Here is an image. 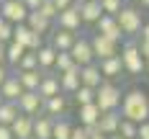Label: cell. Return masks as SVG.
Here are the masks:
<instances>
[{
    "mask_svg": "<svg viewBox=\"0 0 149 139\" xmlns=\"http://www.w3.org/2000/svg\"><path fill=\"white\" fill-rule=\"evenodd\" d=\"M36 59H39V70L41 72H49V70H54V62H57V52L52 49L49 44H44L39 52H36Z\"/></svg>",
    "mask_w": 149,
    "mask_h": 139,
    "instance_id": "cb8c5ba5",
    "label": "cell"
},
{
    "mask_svg": "<svg viewBox=\"0 0 149 139\" xmlns=\"http://www.w3.org/2000/svg\"><path fill=\"white\" fill-rule=\"evenodd\" d=\"M8 75H10V70H8V64H0V85L8 80Z\"/></svg>",
    "mask_w": 149,
    "mask_h": 139,
    "instance_id": "60d3db41",
    "label": "cell"
},
{
    "mask_svg": "<svg viewBox=\"0 0 149 139\" xmlns=\"http://www.w3.org/2000/svg\"><path fill=\"white\" fill-rule=\"evenodd\" d=\"M95 34H100L105 39L116 41V44H121V39H123V34H121V29H118V23H116L113 15H103V18L95 23Z\"/></svg>",
    "mask_w": 149,
    "mask_h": 139,
    "instance_id": "30bf717a",
    "label": "cell"
},
{
    "mask_svg": "<svg viewBox=\"0 0 149 139\" xmlns=\"http://www.w3.org/2000/svg\"><path fill=\"white\" fill-rule=\"evenodd\" d=\"M70 139H90V137L85 134V129H82V126H74V129H72V137H70Z\"/></svg>",
    "mask_w": 149,
    "mask_h": 139,
    "instance_id": "ab89813d",
    "label": "cell"
},
{
    "mask_svg": "<svg viewBox=\"0 0 149 139\" xmlns=\"http://www.w3.org/2000/svg\"><path fill=\"white\" fill-rule=\"evenodd\" d=\"M39 98L41 101H49V98H54V95H59V75H52V72H46L41 77V82H39Z\"/></svg>",
    "mask_w": 149,
    "mask_h": 139,
    "instance_id": "2e32d148",
    "label": "cell"
},
{
    "mask_svg": "<svg viewBox=\"0 0 149 139\" xmlns=\"http://www.w3.org/2000/svg\"><path fill=\"white\" fill-rule=\"evenodd\" d=\"M13 41L21 44L26 52H39V49L44 46V36L33 34L26 23H21V26H13Z\"/></svg>",
    "mask_w": 149,
    "mask_h": 139,
    "instance_id": "5b68a950",
    "label": "cell"
},
{
    "mask_svg": "<svg viewBox=\"0 0 149 139\" xmlns=\"http://www.w3.org/2000/svg\"><path fill=\"white\" fill-rule=\"evenodd\" d=\"M85 3H88V0H74V5H85Z\"/></svg>",
    "mask_w": 149,
    "mask_h": 139,
    "instance_id": "f6af8a7d",
    "label": "cell"
},
{
    "mask_svg": "<svg viewBox=\"0 0 149 139\" xmlns=\"http://www.w3.org/2000/svg\"><path fill=\"white\" fill-rule=\"evenodd\" d=\"M139 54L144 57V62H149V41H141L139 39Z\"/></svg>",
    "mask_w": 149,
    "mask_h": 139,
    "instance_id": "f35d334b",
    "label": "cell"
},
{
    "mask_svg": "<svg viewBox=\"0 0 149 139\" xmlns=\"http://www.w3.org/2000/svg\"><path fill=\"white\" fill-rule=\"evenodd\" d=\"M18 116L21 113H18V106L15 103H3L0 106V126H10Z\"/></svg>",
    "mask_w": 149,
    "mask_h": 139,
    "instance_id": "f1b7e54d",
    "label": "cell"
},
{
    "mask_svg": "<svg viewBox=\"0 0 149 139\" xmlns=\"http://www.w3.org/2000/svg\"><path fill=\"white\" fill-rule=\"evenodd\" d=\"M10 131H13V139H31L33 137V119L21 113V116L10 124Z\"/></svg>",
    "mask_w": 149,
    "mask_h": 139,
    "instance_id": "d6986e66",
    "label": "cell"
},
{
    "mask_svg": "<svg viewBox=\"0 0 149 139\" xmlns=\"http://www.w3.org/2000/svg\"><path fill=\"white\" fill-rule=\"evenodd\" d=\"M93 139H108V137H105V134H98V137H93Z\"/></svg>",
    "mask_w": 149,
    "mask_h": 139,
    "instance_id": "7dc6e473",
    "label": "cell"
},
{
    "mask_svg": "<svg viewBox=\"0 0 149 139\" xmlns=\"http://www.w3.org/2000/svg\"><path fill=\"white\" fill-rule=\"evenodd\" d=\"M74 101H77V108H80V106H90V103H95V90L80 85L77 93H74Z\"/></svg>",
    "mask_w": 149,
    "mask_h": 139,
    "instance_id": "4dcf8cb0",
    "label": "cell"
},
{
    "mask_svg": "<svg viewBox=\"0 0 149 139\" xmlns=\"http://www.w3.org/2000/svg\"><path fill=\"white\" fill-rule=\"evenodd\" d=\"M15 75H18V82H21V88L26 93H36L44 72H41V70H31V72H15Z\"/></svg>",
    "mask_w": 149,
    "mask_h": 139,
    "instance_id": "7402d4cb",
    "label": "cell"
},
{
    "mask_svg": "<svg viewBox=\"0 0 149 139\" xmlns=\"http://www.w3.org/2000/svg\"><path fill=\"white\" fill-rule=\"evenodd\" d=\"M52 129H54V119L44 113L33 119V139H52Z\"/></svg>",
    "mask_w": 149,
    "mask_h": 139,
    "instance_id": "603a6c76",
    "label": "cell"
},
{
    "mask_svg": "<svg viewBox=\"0 0 149 139\" xmlns=\"http://www.w3.org/2000/svg\"><path fill=\"white\" fill-rule=\"evenodd\" d=\"M74 41H77V34H72V31H64V29H57L54 34H52V41H49V46H52L54 52H70Z\"/></svg>",
    "mask_w": 149,
    "mask_h": 139,
    "instance_id": "9a60e30c",
    "label": "cell"
},
{
    "mask_svg": "<svg viewBox=\"0 0 149 139\" xmlns=\"http://www.w3.org/2000/svg\"><path fill=\"white\" fill-rule=\"evenodd\" d=\"M52 3H54V8H57V10H67V8H72L74 5V0H52Z\"/></svg>",
    "mask_w": 149,
    "mask_h": 139,
    "instance_id": "8d00e7d4",
    "label": "cell"
},
{
    "mask_svg": "<svg viewBox=\"0 0 149 139\" xmlns=\"http://www.w3.org/2000/svg\"><path fill=\"white\" fill-rule=\"evenodd\" d=\"M100 5H103V15H116L126 8V0H100Z\"/></svg>",
    "mask_w": 149,
    "mask_h": 139,
    "instance_id": "d6a6232c",
    "label": "cell"
},
{
    "mask_svg": "<svg viewBox=\"0 0 149 139\" xmlns=\"http://www.w3.org/2000/svg\"><path fill=\"white\" fill-rule=\"evenodd\" d=\"M0 139H13V131H10V126H0Z\"/></svg>",
    "mask_w": 149,
    "mask_h": 139,
    "instance_id": "b9f144b4",
    "label": "cell"
},
{
    "mask_svg": "<svg viewBox=\"0 0 149 139\" xmlns=\"http://www.w3.org/2000/svg\"><path fill=\"white\" fill-rule=\"evenodd\" d=\"M3 103H5V101H3V95H0V106H3Z\"/></svg>",
    "mask_w": 149,
    "mask_h": 139,
    "instance_id": "f907efd6",
    "label": "cell"
},
{
    "mask_svg": "<svg viewBox=\"0 0 149 139\" xmlns=\"http://www.w3.org/2000/svg\"><path fill=\"white\" fill-rule=\"evenodd\" d=\"M57 26H59V29H64V31H72V34H77V31H80L82 18H80L77 5H72V8H67V10H62V13L57 15Z\"/></svg>",
    "mask_w": 149,
    "mask_h": 139,
    "instance_id": "7c38bea8",
    "label": "cell"
},
{
    "mask_svg": "<svg viewBox=\"0 0 149 139\" xmlns=\"http://www.w3.org/2000/svg\"><path fill=\"white\" fill-rule=\"evenodd\" d=\"M77 116H80V126H93V124H98V119H100V108L95 106V103L80 106L77 108Z\"/></svg>",
    "mask_w": 149,
    "mask_h": 139,
    "instance_id": "484cf974",
    "label": "cell"
},
{
    "mask_svg": "<svg viewBox=\"0 0 149 139\" xmlns=\"http://www.w3.org/2000/svg\"><path fill=\"white\" fill-rule=\"evenodd\" d=\"M72 67H74V62H72V57H70V52H57V62H54L57 75L67 72V70H72Z\"/></svg>",
    "mask_w": 149,
    "mask_h": 139,
    "instance_id": "1f68e13d",
    "label": "cell"
},
{
    "mask_svg": "<svg viewBox=\"0 0 149 139\" xmlns=\"http://www.w3.org/2000/svg\"><path fill=\"white\" fill-rule=\"evenodd\" d=\"M116 23H118V29H121L123 36H136V34L141 31V26H144L141 13H139L136 8H131V5H126V8L116 15Z\"/></svg>",
    "mask_w": 149,
    "mask_h": 139,
    "instance_id": "277c9868",
    "label": "cell"
},
{
    "mask_svg": "<svg viewBox=\"0 0 149 139\" xmlns=\"http://www.w3.org/2000/svg\"><path fill=\"white\" fill-rule=\"evenodd\" d=\"M21 3L26 5V10H29V13H36V10L41 8V3H44V0H21Z\"/></svg>",
    "mask_w": 149,
    "mask_h": 139,
    "instance_id": "d590c367",
    "label": "cell"
},
{
    "mask_svg": "<svg viewBox=\"0 0 149 139\" xmlns=\"http://www.w3.org/2000/svg\"><path fill=\"white\" fill-rule=\"evenodd\" d=\"M0 5H3V0H0Z\"/></svg>",
    "mask_w": 149,
    "mask_h": 139,
    "instance_id": "f5cc1de1",
    "label": "cell"
},
{
    "mask_svg": "<svg viewBox=\"0 0 149 139\" xmlns=\"http://www.w3.org/2000/svg\"><path fill=\"white\" fill-rule=\"evenodd\" d=\"M108 139H123V137H118V134H113V137H108Z\"/></svg>",
    "mask_w": 149,
    "mask_h": 139,
    "instance_id": "681fc988",
    "label": "cell"
},
{
    "mask_svg": "<svg viewBox=\"0 0 149 139\" xmlns=\"http://www.w3.org/2000/svg\"><path fill=\"white\" fill-rule=\"evenodd\" d=\"M139 3H141V5H144V8H149V0H139Z\"/></svg>",
    "mask_w": 149,
    "mask_h": 139,
    "instance_id": "bcb514c9",
    "label": "cell"
},
{
    "mask_svg": "<svg viewBox=\"0 0 149 139\" xmlns=\"http://www.w3.org/2000/svg\"><path fill=\"white\" fill-rule=\"evenodd\" d=\"M121 98H123V93H121L118 85L111 82V80H103L100 88L95 90V106L100 108V113L118 111V108H121Z\"/></svg>",
    "mask_w": 149,
    "mask_h": 139,
    "instance_id": "3957f363",
    "label": "cell"
},
{
    "mask_svg": "<svg viewBox=\"0 0 149 139\" xmlns=\"http://www.w3.org/2000/svg\"><path fill=\"white\" fill-rule=\"evenodd\" d=\"M0 64H5V44H0Z\"/></svg>",
    "mask_w": 149,
    "mask_h": 139,
    "instance_id": "ee69618b",
    "label": "cell"
},
{
    "mask_svg": "<svg viewBox=\"0 0 149 139\" xmlns=\"http://www.w3.org/2000/svg\"><path fill=\"white\" fill-rule=\"evenodd\" d=\"M80 18H82V26H95L100 18H103V5L100 0H88L85 5H77Z\"/></svg>",
    "mask_w": 149,
    "mask_h": 139,
    "instance_id": "8fae6325",
    "label": "cell"
},
{
    "mask_svg": "<svg viewBox=\"0 0 149 139\" xmlns=\"http://www.w3.org/2000/svg\"><path fill=\"white\" fill-rule=\"evenodd\" d=\"M90 46H93L95 59H111V57H118V44L111 41V39H105V36H100V34H93Z\"/></svg>",
    "mask_w": 149,
    "mask_h": 139,
    "instance_id": "9c48e42d",
    "label": "cell"
},
{
    "mask_svg": "<svg viewBox=\"0 0 149 139\" xmlns=\"http://www.w3.org/2000/svg\"><path fill=\"white\" fill-rule=\"evenodd\" d=\"M3 26H5V18H3V15H0V29H3Z\"/></svg>",
    "mask_w": 149,
    "mask_h": 139,
    "instance_id": "c3c4849f",
    "label": "cell"
},
{
    "mask_svg": "<svg viewBox=\"0 0 149 139\" xmlns=\"http://www.w3.org/2000/svg\"><path fill=\"white\" fill-rule=\"evenodd\" d=\"M77 88H80V67L74 64L72 70H67V72L59 75V90L67 93V95H74Z\"/></svg>",
    "mask_w": 149,
    "mask_h": 139,
    "instance_id": "ac0fdd59",
    "label": "cell"
},
{
    "mask_svg": "<svg viewBox=\"0 0 149 139\" xmlns=\"http://www.w3.org/2000/svg\"><path fill=\"white\" fill-rule=\"evenodd\" d=\"M136 139H149V121L139 124V131H136Z\"/></svg>",
    "mask_w": 149,
    "mask_h": 139,
    "instance_id": "74e56055",
    "label": "cell"
},
{
    "mask_svg": "<svg viewBox=\"0 0 149 139\" xmlns=\"http://www.w3.org/2000/svg\"><path fill=\"white\" fill-rule=\"evenodd\" d=\"M98 70H100L103 80H113V77H118L121 72H123V64H121V57L100 59V62H98Z\"/></svg>",
    "mask_w": 149,
    "mask_h": 139,
    "instance_id": "44dd1931",
    "label": "cell"
},
{
    "mask_svg": "<svg viewBox=\"0 0 149 139\" xmlns=\"http://www.w3.org/2000/svg\"><path fill=\"white\" fill-rule=\"evenodd\" d=\"M36 13H41L46 21H52V23H54V21H57V15H59V10L54 8V3H52V0H44V3H41V8H39Z\"/></svg>",
    "mask_w": 149,
    "mask_h": 139,
    "instance_id": "e575fe53",
    "label": "cell"
},
{
    "mask_svg": "<svg viewBox=\"0 0 149 139\" xmlns=\"http://www.w3.org/2000/svg\"><path fill=\"white\" fill-rule=\"evenodd\" d=\"M67 113V98L64 95H54V98H49V101H44V116H49V119H62Z\"/></svg>",
    "mask_w": 149,
    "mask_h": 139,
    "instance_id": "ffe728a7",
    "label": "cell"
},
{
    "mask_svg": "<svg viewBox=\"0 0 149 139\" xmlns=\"http://www.w3.org/2000/svg\"><path fill=\"white\" fill-rule=\"evenodd\" d=\"M70 57L77 67H88V64H95V54H93V46H90L88 36H77V41L70 49Z\"/></svg>",
    "mask_w": 149,
    "mask_h": 139,
    "instance_id": "8992f818",
    "label": "cell"
},
{
    "mask_svg": "<svg viewBox=\"0 0 149 139\" xmlns=\"http://www.w3.org/2000/svg\"><path fill=\"white\" fill-rule=\"evenodd\" d=\"M0 15H3L10 26H21V23H26L29 10H26V5H23L21 0H3V5H0Z\"/></svg>",
    "mask_w": 149,
    "mask_h": 139,
    "instance_id": "52a82bcc",
    "label": "cell"
},
{
    "mask_svg": "<svg viewBox=\"0 0 149 139\" xmlns=\"http://www.w3.org/2000/svg\"><path fill=\"white\" fill-rule=\"evenodd\" d=\"M15 106H18V113L31 116V119H36V116L44 113V101L39 98V93H23V95L15 101Z\"/></svg>",
    "mask_w": 149,
    "mask_h": 139,
    "instance_id": "ba28073f",
    "label": "cell"
},
{
    "mask_svg": "<svg viewBox=\"0 0 149 139\" xmlns=\"http://www.w3.org/2000/svg\"><path fill=\"white\" fill-rule=\"evenodd\" d=\"M121 119H126V121H134L136 126L139 124L149 121V95L141 88H131V90L123 93V98H121Z\"/></svg>",
    "mask_w": 149,
    "mask_h": 139,
    "instance_id": "6da1fadb",
    "label": "cell"
},
{
    "mask_svg": "<svg viewBox=\"0 0 149 139\" xmlns=\"http://www.w3.org/2000/svg\"><path fill=\"white\" fill-rule=\"evenodd\" d=\"M136 131H139V126H136L134 121H126V119H121V126H118V137L123 139H136Z\"/></svg>",
    "mask_w": 149,
    "mask_h": 139,
    "instance_id": "836d02e7",
    "label": "cell"
},
{
    "mask_svg": "<svg viewBox=\"0 0 149 139\" xmlns=\"http://www.w3.org/2000/svg\"><path fill=\"white\" fill-rule=\"evenodd\" d=\"M26 54V49L21 44H15V41H10V44H5V64H10V67H18V62H21V57Z\"/></svg>",
    "mask_w": 149,
    "mask_h": 139,
    "instance_id": "83f0119b",
    "label": "cell"
},
{
    "mask_svg": "<svg viewBox=\"0 0 149 139\" xmlns=\"http://www.w3.org/2000/svg\"><path fill=\"white\" fill-rule=\"evenodd\" d=\"M121 126V111H108V113H100L98 119V131L105 134V137H113Z\"/></svg>",
    "mask_w": 149,
    "mask_h": 139,
    "instance_id": "5bb4252c",
    "label": "cell"
},
{
    "mask_svg": "<svg viewBox=\"0 0 149 139\" xmlns=\"http://www.w3.org/2000/svg\"><path fill=\"white\" fill-rule=\"evenodd\" d=\"M72 124H70V119H54V129H52V139H70L72 137Z\"/></svg>",
    "mask_w": 149,
    "mask_h": 139,
    "instance_id": "4316f807",
    "label": "cell"
},
{
    "mask_svg": "<svg viewBox=\"0 0 149 139\" xmlns=\"http://www.w3.org/2000/svg\"><path fill=\"white\" fill-rule=\"evenodd\" d=\"M147 72H149V62H147Z\"/></svg>",
    "mask_w": 149,
    "mask_h": 139,
    "instance_id": "816d5d0a",
    "label": "cell"
},
{
    "mask_svg": "<svg viewBox=\"0 0 149 139\" xmlns=\"http://www.w3.org/2000/svg\"><path fill=\"white\" fill-rule=\"evenodd\" d=\"M31 70H39V59H36V52H26L21 62H18V67H15V72H31Z\"/></svg>",
    "mask_w": 149,
    "mask_h": 139,
    "instance_id": "f546056e",
    "label": "cell"
},
{
    "mask_svg": "<svg viewBox=\"0 0 149 139\" xmlns=\"http://www.w3.org/2000/svg\"><path fill=\"white\" fill-rule=\"evenodd\" d=\"M23 93H26V90L21 88V82H18V75H15V72H10L8 80L0 85V95H3V101H5V103H15Z\"/></svg>",
    "mask_w": 149,
    "mask_h": 139,
    "instance_id": "4fadbf2b",
    "label": "cell"
},
{
    "mask_svg": "<svg viewBox=\"0 0 149 139\" xmlns=\"http://www.w3.org/2000/svg\"><path fill=\"white\" fill-rule=\"evenodd\" d=\"M139 36H141V41H149V23H144V26H141Z\"/></svg>",
    "mask_w": 149,
    "mask_h": 139,
    "instance_id": "7bdbcfd3",
    "label": "cell"
},
{
    "mask_svg": "<svg viewBox=\"0 0 149 139\" xmlns=\"http://www.w3.org/2000/svg\"><path fill=\"white\" fill-rule=\"evenodd\" d=\"M31 139H33V137H31Z\"/></svg>",
    "mask_w": 149,
    "mask_h": 139,
    "instance_id": "db71d44e",
    "label": "cell"
},
{
    "mask_svg": "<svg viewBox=\"0 0 149 139\" xmlns=\"http://www.w3.org/2000/svg\"><path fill=\"white\" fill-rule=\"evenodd\" d=\"M26 26H29L33 34L44 36V34H49V31H52V21H46L41 13H29V18H26Z\"/></svg>",
    "mask_w": 149,
    "mask_h": 139,
    "instance_id": "d4e9b609",
    "label": "cell"
},
{
    "mask_svg": "<svg viewBox=\"0 0 149 139\" xmlns=\"http://www.w3.org/2000/svg\"><path fill=\"white\" fill-rule=\"evenodd\" d=\"M118 57H121V64H123V72H129L134 77L147 72V62L139 54V41H126L118 49Z\"/></svg>",
    "mask_w": 149,
    "mask_h": 139,
    "instance_id": "7a4b0ae2",
    "label": "cell"
},
{
    "mask_svg": "<svg viewBox=\"0 0 149 139\" xmlns=\"http://www.w3.org/2000/svg\"><path fill=\"white\" fill-rule=\"evenodd\" d=\"M100 82H103V75H100V70H98V62H95V64H88V67H80V85L98 90Z\"/></svg>",
    "mask_w": 149,
    "mask_h": 139,
    "instance_id": "e0dca14e",
    "label": "cell"
}]
</instances>
